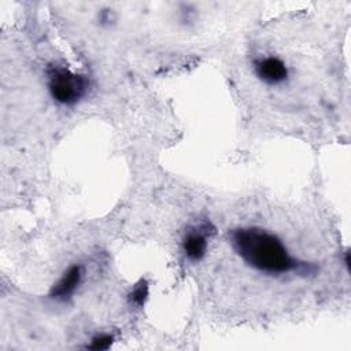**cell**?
Wrapping results in <instances>:
<instances>
[{
    "label": "cell",
    "instance_id": "cell-5",
    "mask_svg": "<svg viewBox=\"0 0 351 351\" xmlns=\"http://www.w3.org/2000/svg\"><path fill=\"white\" fill-rule=\"evenodd\" d=\"M82 266L71 265L64 270L60 278L52 285L49 298L56 302H69L82 281Z\"/></svg>",
    "mask_w": 351,
    "mask_h": 351
},
{
    "label": "cell",
    "instance_id": "cell-6",
    "mask_svg": "<svg viewBox=\"0 0 351 351\" xmlns=\"http://www.w3.org/2000/svg\"><path fill=\"white\" fill-rule=\"evenodd\" d=\"M114 341L112 335L108 333H100L96 335L90 339V343L86 346L88 350H95V351H101V350H108Z\"/></svg>",
    "mask_w": 351,
    "mask_h": 351
},
{
    "label": "cell",
    "instance_id": "cell-4",
    "mask_svg": "<svg viewBox=\"0 0 351 351\" xmlns=\"http://www.w3.org/2000/svg\"><path fill=\"white\" fill-rule=\"evenodd\" d=\"M255 75L269 86L282 85L289 78V69L278 56H261L254 60Z\"/></svg>",
    "mask_w": 351,
    "mask_h": 351
},
{
    "label": "cell",
    "instance_id": "cell-1",
    "mask_svg": "<svg viewBox=\"0 0 351 351\" xmlns=\"http://www.w3.org/2000/svg\"><path fill=\"white\" fill-rule=\"evenodd\" d=\"M229 243L236 255L251 269L267 276L315 274L314 263L292 256L282 240L258 226H241L230 230Z\"/></svg>",
    "mask_w": 351,
    "mask_h": 351
},
{
    "label": "cell",
    "instance_id": "cell-2",
    "mask_svg": "<svg viewBox=\"0 0 351 351\" xmlns=\"http://www.w3.org/2000/svg\"><path fill=\"white\" fill-rule=\"evenodd\" d=\"M47 86L58 104L71 107L88 95L90 81L85 74L74 73L64 66L51 64L47 69Z\"/></svg>",
    "mask_w": 351,
    "mask_h": 351
},
{
    "label": "cell",
    "instance_id": "cell-7",
    "mask_svg": "<svg viewBox=\"0 0 351 351\" xmlns=\"http://www.w3.org/2000/svg\"><path fill=\"white\" fill-rule=\"evenodd\" d=\"M147 296H148V285L145 281H140V284H137L133 288V291L130 293V300H132V303H134L136 306L140 307L144 304Z\"/></svg>",
    "mask_w": 351,
    "mask_h": 351
},
{
    "label": "cell",
    "instance_id": "cell-3",
    "mask_svg": "<svg viewBox=\"0 0 351 351\" xmlns=\"http://www.w3.org/2000/svg\"><path fill=\"white\" fill-rule=\"evenodd\" d=\"M215 228L210 221H203L191 228L182 237V252L191 262H199L204 258L208 248V239L214 234Z\"/></svg>",
    "mask_w": 351,
    "mask_h": 351
}]
</instances>
